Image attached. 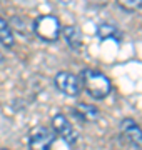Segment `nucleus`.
I'll return each mask as SVG.
<instances>
[{"label": "nucleus", "mask_w": 142, "mask_h": 150, "mask_svg": "<svg viewBox=\"0 0 142 150\" xmlns=\"http://www.w3.org/2000/svg\"><path fill=\"white\" fill-rule=\"evenodd\" d=\"M0 43L7 48H12L15 45V35H13V28L5 18L0 17Z\"/></svg>", "instance_id": "10"}, {"label": "nucleus", "mask_w": 142, "mask_h": 150, "mask_svg": "<svg viewBox=\"0 0 142 150\" xmlns=\"http://www.w3.org/2000/svg\"><path fill=\"white\" fill-rule=\"evenodd\" d=\"M120 134L132 145H142V129L132 118H124L120 122Z\"/></svg>", "instance_id": "6"}, {"label": "nucleus", "mask_w": 142, "mask_h": 150, "mask_svg": "<svg viewBox=\"0 0 142 150\" xmlns=\"http://www.w3.org/2000/svg\"><path fill=\"white\" fill-rule=\"evenodd\" d=\"M117 5L126 12H136L142 7V0H115Z\"/></svg>", "instance_id": "11"}, {"label": "nucleus", "mask_w": 142, "mask_h": 150, "mask_svg": "<svg viewBox=\"0 0 142 150\" xmlns=\"http://www.w3.org/2000/svg\"><path fill=\"white\" fill-rule=\"evenodd\" d=\"M0 64H4V55L0 54Z\"/></svg>", "instance_id": "12"}, {"label": "nucleus", "mask_w": 142, "mask_h": 150, "mask_svg": "<svg viewBox=\"0 0 142 150\" xmlns=\"http://www.w3.org/2000/svg\"><path fill=\"white\" fill-rule=\"evenodd\" d=\"M99 2H104V0H99Z\"/></svg>", "instance_id": "13"}, {"label": "nucleus", "mask_w": 142, "mask_h": 150, "mask_svg": "<svg viewBox=\"0 0 142 150\" xmlns=\"http://www.w3.org/2000/svg\"><path fill=\"white\" fill-rule=\"evenodd\" d=\"M55 87L60 93L67 97H79L82 93V83H80V77L70 74V72H59L55 75Z\"/></svg>", "instance_id": "4"}, {"label": "nucleus", "mask_w": 142, "mask_h": 150, "mask_svg": "<svg viewBox=\"0 0 142 150\" xmlns=\"http://www.w3.org/2000/svg\"><path fill=\"white\" fill-rule=\"evenodd\" d=\"M97 37L100 40H114V42L119 43L122 40V32L119 30L117 25L114 23H109V22H104L97 27Z\"/></svg>", "instance_id": "9"}, {"label": "nucleus", "mask_w": 142, "mask_h": 150, "mask_svg": "<svg viewBox=\"0 0 142 150\" xmlns=\"http://www.w3.org/2000/svg\"><path fill=\"white\" fill-rule=\"evenodd\" d=\"M72 112H74V115L79 120H82L84 123H94V122H97L99 117H100L99 108L90 105V103H85V102H80V103H77L75 107H72Z\"/></svg>", "instance_id": "7"}, {"label": "nucleus", "mask_w": 142, "mask_h": 150, "mask_svg": "<svg viewBox=\"0 0 142 150\" xmlns=\"http://www.w3.org/2000/svg\"><path fill=\"white\" fill-rule=\"evenodd\" d=\"M80 83L82 90H85L94 100H104L112 92V83L110 79L100 70L95 69H84L80 72Z\"/></svg>", "instance_id": "1"}, {"label": "nucleus", "mask_w": 142, "mask_h": 150, "mask_svg": "<svg viewBox=\"0 0 142 150\" xmlns=\"http://www.w3.org/2000/svg\"><path fill=\"white\" fill-rule=\"evenodd\" d=\"M55 142V132L45 125H35L28 130L27 144L30 149L35 150H49Z\"/></svg>", "instance_id": "3"}, {"label": "nucleus", "mask_w": 142, "mask_h": 150, "mask_svg": "<svg viewBox=\"0 0 142 150\" xmlns=\"http://www.w3.org/2000/svg\"><path fill=\"white\" fill-rule=\"evenodd\" d=\"M60 37L65 40V43L72 50H80L82 48V32L75 25H65V27H62Z\"/></svg>", "instance_id": "8"}, {"label": "nucleus", "mask_w": 142, "mask_h": 150, "mask_svg": "<svg viewBox=\"0 0 142 150\" xmlns=\"http://www.w3.org/2000/svg\"><path fill=\"white\" fill-rule=\"evenodd\" d=\"M32 32L35 37L40 38L42 42L54 43L60 38L62 32V23L55 15L52 13H45V15H38L32 23Z\"/></svg>", "instance_id": "2"}, {"label": "nucleus", "mask_w": 142, "mask_h": 150, "mask_svg": "<svg viewBox=\"0 0 142 150\" xmlns=\"http://www.w3.org/2000/svg\"><path fill=\"white\" fill-rule=\"evenodd\" d=\"M52 130L55 132V135H59L60 139L70 147H74L79 140V134H77L75 127L62 113H57V115L52 117Z\"/></svg>", "instance_id": "5"}]
</instances>
